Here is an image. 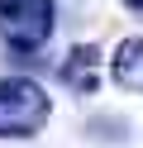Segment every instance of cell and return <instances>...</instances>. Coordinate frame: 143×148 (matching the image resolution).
I'll use <instances>...</instances> for the list:
<instances>
[{
    "instance_id": "6da1fadb",
    "label": "cell",
    "mask_w": 143,
    "mask_h": 148,
    "mask_svg": "<svg viewBox=\"0 0 143 148\" xmlns=\"http://www.w3.org/2000/svg\"><path fill=\"white\" fill-rule=\"evenodd\" d=\"M48 91L29 77L0 81V138H29L48 124Z\"/></svg>"
},
{
    "instance_id": "7a4b0ae2",
    "label": "cell",
    "mask_w": 143,
    "mask_h": 148,
    "mask_svg": "<svg viewBox=\"0 0 143 148\" xmlns=\"http://www.w3.org/2000/svg\"><path fill=\"white\" fill-rule=\"evenodd\" d=\"M0 38L10 48H43L53 38V0H0Z\"/></svg>"
},
{
    "instance_id": "3957f363",
    "label": "cell",
    "mask_w": 143,
    "mask_h": 148,
    "mask_svg": "<svg viewBox=\"0 0 143 148\" xmlns=\"http://www.w3.org/2000/svg\"><path fill=\"white\" fill-rule=\"evenodd\" d=\"M95 67H100V53H95L91 43H76V48L67 53V62H62V81L86 96V91H95V81H100Z\"/></svg>"
},
{
    "instance_id": "277c9868",
    "label": "cell",
    "mask_w": 143,
    "mask_h": 148,
    "mask_svg": "<svg viewBox=\"0 0 143 148\" xmlns=\"http://www.w3.org/2000/svg\"><path fill=\"white\" fill-rule=\"evenodd\" d=\"M110 77H114V86H124V91H143V38H124L119 48H114Z\"/></svg>"
},
{
    "instance_id": "5b68a950",
    "label": "cell",
    "mask_w": 143,
    "mask_h": 148,
    "mask_svg": "<svg viewBox=\"0 0 143 148\" xmlns=\"http://www.w3.org/2000/svg\"><path fill=\"white\" fill-rule=\"evenodd\" d=\"M129 5H138V10H143V0H129Z\"/></svg>"
}]
</instances>
